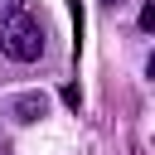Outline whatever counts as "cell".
<instances>
[{"label": "cell", "instance_id": "6", "mask_svg": "<svg viewBox=\"0 0 155 155\" xmlns=\"http://www.w3.org/2000/svg\"><path fill=\"white\" fill-rule=\"evenodd\" d=\"M0 155H5V140H0Z\"/></svg>", "mask_w": 155, "mask_h": 155}, {"label": "cell", "instance_id": "2", "mask_svg": "<svg viewBox=\"0 0 155 155\" xmlns=\"http://www.w3.org/2000/svg\"><path fill=\"white\" fill-rule=\"evenodd\" d=\"M10 116L19 126H34V121L48 116V97L44 92H19V97H10Z\"/></svg>", "mask_w": 155, "mask_h": 155}, {"label": "cell", "instance_id": "4", "mask_svg": "<svg viewBox=\"0 0 155 155\" xmlns=\"http://www.w3.org/2000/svg\"><path fill=\"white\" fill-rule=\"evenodd\" d=\"M140 29H145V34H155V5H145V10H140Z\"/></svg>", "mask_w": 155, "mask_h": 155}, {"label": "cell", "instance_id": "1", "mask_svg": "<svg viewBox=\"0 0 155 155\" xmlns=\"http://www.w3.org/2000/svg\"><path fill=\"white\" fill-rule=\"evenodd\" d=\"M0 53L15 58V63H34V58L44 53V24H39L29 10L15 15V19H5V24H0Z\"/></svg>", "mask_w": 155, "mask_h": 155}, {"label": "cell", "instance_id": "3", "mask_svg": "<svg viewBox=\"0 0 155 155\" xmlns=\"http://www.w3.org/2000/svg\"><path fill=\"white\" fill-rule=\"evenodd\" d=\"M24 5H29V0H0V24L15 19V15H24Z\"/></svg>", "mask_w": 155, "mask_h": 155}, {"label": "cell", "instance_id": "5", "mask_svg": "<svg viewBox=\"0 0 155 155\" xmlns=\"http://www.w3.org/2000/svg\"><path fill=\"white\" fill-rule=\"evenodd\" d=\"M145 73H150V78H155V53H150V63H145Z\"/></svg>", "mask_w": 155, "mask_h": 155}]
</instances>
